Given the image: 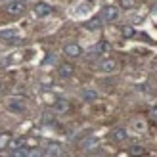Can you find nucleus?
<instances>
[{
    "instance_id": "423d86ee",
    "label": "nucleus",
    "mask_w": 157,
    "mask_h": 157,
    "mask_svg": "<svg viewBox=\"0 0 157 157\" xmlns=\"http://www.w3.org/2000/svg\"><path fill=\"white\" fill-rule=\"evenodd\" d=\"M12 155L15 157H29V155H36V151L29 150L25 146H19V147H12Z\"/></svg>"
},
{
    "instance_id": "412c9836",
    "label": "nucleus",
    "mask_w": 157,
    "mask_h": 157,
    "mask_svg": "<svg viewBox=\"0 0 157 157\" xmlns=\"http://www.w3.org/2000/svg\"><path fill=\"white\" fill-rule=\"evenodd\" d=\"M19 146H23V140H15V142L12 144V147H19Z\"/></svg>"
},
{
    "instance_id": "9d476101",
    "label": "nucleus",
    "mask_w": 157,
    "mask_h": 157,
    "mask_svg": "<svg viewBox=\"0 0 157 157\" xmlns=\"http://www.w3.org/2000/svg\"><path fill=\"white\" fill-rule=\"evenodd\" d=\"M8 107H10L12 111H23V109H25V104H23L21 100H10Z\"/></svg>"
},
{
    "instance_id": "393cba45",
    "label": "nucleus",
    "mask_w": 157,
    "mask_h": 157,
    "mask_svg": "<svg viewBox=\"0 0 157 157\" xmlns=\"http://www.w3.org/2000/svg\"><path fill=\"white\" fill-rule=\"evenodd\" d=\"M23 2H27V0H23Z\"/></svg>"
},
{
    "instance_id": "0eeeda50",
    "label": "nucleus",
    "mask_w": 157,
    "mask_h": 157,
    "mask_svg": "<svg viewBox=\"0 0 157 157\" xmlns=\"http://www.w3.org/2000/svg\"><path fill=\"white\" fill-rule=\"evenodd\" d=\"M75 73V67L71 63H61L59 65V77H63V78H69Z\"/></svg>"
},
{
    "instance_id": "2eb2a0df",
    "label": "nucleus",
    "mask_w": 157,
    "mask_h": 157,
    "mask_svg": "<svg viewBox=\"0 0 157 157\" xmlns=\"http://www.w3.org/2000/svg\"><path fill=\"white\" fill-rule=\"evenodd\" d=\"M96 144H98V140H96V138H92V136H88V138H86L84 142H82V147H84V150H90V147H94Z\"/></svg>"
},
{
    "instance_id": "6e6552de",
    "label": "nucleus",
    "mask_w": 157,
    "mask_h": 157,
    "mask_svg": "<svg viewBox=\"0 0 157 157\" xmlns=\"http://www.w3.org/2000/svg\"><path fill=\"white\" fill-rule=\"evenodd\" d=\"M44 153H46V155H61V153H63V150H61L59 144L50 142V144H46V151H44Z\"/></svg>"
},
{
    "instance_id": "6ab92c4d",
    "label": "nucleus",
    "mask_w": 157,
    "mask_h": 157,
    "mask_svg": "<svg viewBox=\"0 0 157 157\" xmlns=\"http://www.w3.org/2000/svg\"><path fill=\"white\" fill-rule=\"evenodd\" d=\"M121 31H123V36H127V38L134 36V29H132V27H123Z\"/></svg>"
},
{
    "instance_id": "39448f33",
    "label": "nucleus",
    "mask_w": 157,
    "mask_h": 157,
    "mask_svg": "<svg viewBox=\"0 0 157 157\" xmlns=\"http://www.w3.org/2000/svg\"><path fill=\"white\" fill-rule=\"evenodd\" d=\"M115 67H117V63H115V59H111V58H105V59L100 61V69H101L104 73H111V71H115Z\"/></svg>"
},
{
    "instance_id": "ddd939ff",
    "label": "nucleus",
    "mask_w": 157,
    "mask_h": 157,
    "mask_svg": "<svg viewBox=\"0 0 157 157\" xmlns=\"http://www.w3.org/2000/svg\"><path fill=\"white\" fill-rule=\"evenodd\" d=\"M111 50V46H109V42H105V40H101V42H98V52L100 54H104V56H107V52Z\"/></svg>"
},
{
    "instance_id": "9b49d317",
    "label": "nucleus",
    "mask_w": 157,
    "mask_h": 157,
    "mask_svg": "<svg viewBox=\"0 0 157 157\" xmlns=\"http://www.w3.org/2000/svg\"><path fill=\"white\" fill-rule=\"evenodd\" d=\"M82 98H84L86 101H94V100L98 98V92L92 90V88H84V90H82Z\"/></svg>"
},
{
    "instance_id": "f3484780",
    "label": "nucleus",
    "mask_w": 157,
    "mask_h": 157,
    "mask_svg": "<svg viewBox=\"0 0 157 157\" xmlns=\"http://www.w3.org/2000/svg\"><path fill=\"white\" fill-rule=\"evenodd\" d=\"M119 4H121L123 10H130V8L136 6V0H119Z\"/></svg>"
},
{
    "instance_id": "5701e85b",
    "label": "nucleus",
    "mask_w": 157,
    "mask_h": 157,
    "mask_svg": "<svg viewBox=\"0 0 157 157\" xmlns=\"http://www.w3.org/2000/svg\"><path fill=\"white\" fill-rule=\"evenodd\" d=\"M153 12H155V13H157V4H155V6H153Z\"/></svg>"
},
{
    "instance_id": "dca6fc26",
    "label": "nucleus",
    "mask_w": 157,
    "mask_h": 157,
    "mask_svg": "<svg viewBox=\"0 0 157 157\" xmlns=\"http://www.w3.org/2000/svg\"><path fill=\"white\" fill-rule=\"evenodd\" d=\"M54 107H56V111H59V113H65L67 109H69V104L61 100V101H56V105H54Z\"/></svg>"
},
{
    "instance_id": "a211bd4d",
    "label": "nucleus",
    "mask_w": 157,
    "mask_h": 157,
    "mask_svg": "<svg viewBox=\"0 0 157 157\" xmlns=\"http://www.w3.org/2000/svg\"><path fill=\"white\" fill-rule=\"evenodd\" d=\"M144 153H146V150L140 147V146H132L130 147V155H144Z\"/></svg>"
},
{
    "instance_id": "4be33fe9",
    "label": "nucleus",
    "mask_w": 157,
    "mask_h": 157,
    "mask_svg": "<svg viewBox=\"0 0 157 157\" xmlns=\"http://www.w3.org/2000/svg\"><path fill=\"white\" fill-rule=\"evenodd\" d=\"M151 117H153V119H157V105L151 109Z\"/></svg>"
},
{
    "instance_id": "b1692460",
    "label": "nucleus",
    "mask_w": 157,
    "mask_h": 157,
    "mask_svg": "<svg viewBox=\"0 0 157 157\" xmlns=\"http://www.w3.org/2000/svg\"><path fill=\"white\" fill-rule=\"evenodd\" d=\"M4 2H10V0H4Z\"/></svg>"
},
{
    "instance_id": "7ed1b4c3",
    "label": "nucleus",
    "mask_w": 157,
    "mask_h": 157,
    "mask_svg": "<svg viewBox=\"0 0 157 157\" xmlns=\"http://www.w3.org/2000/svg\"><path fill=\"white\" fill-rule=\"evenodd\" d=\"M63 52L67 54L69 58H78V56L82 54V48H81L77 42H67V44L63 46Z\"/></svg>"
},
{
    "instance_id": "20e7f679",
    "label": "nucleus",
    "mask_w": 157,
    "mask_h": 157,
    "mask_svg": "<svg viewBox=\"0 0 157 157\" xmlns=\"http://www.w3.org/2000/svg\"><path fill=\"white\" fill-rule=\"evenodd\" d=\"M50 13H52V6L50 4L38 2L35 6V15H36V17H46V15H50Z\"/></svg>"
},
{
    "instance_id": "4468645a",
    "label": "nucleus",
    "mask_w": 157,
    "mask_h": 157,
    "mask_svg": "<svg viewBox=\"0 0 157 157\" xmlns=\"http://www.w3.org/2000/svg\"><path fill=\"white\" fill-rule=\"evenodd\" d=\"M0 38H6V40H10V38H15V29H6V31H0Z\"/></svg>"
},
{
    "instance_id": "f03ea898",
    "label": "nucleus",
    "mask_w": 157,
    "mask_h": 157,
    "mask_svg": "<svg viewBox=\"0 0 157 157\" xmlns=\"http://www.w3.org/2000/svg\"><path fill=\"white\" fill-rule=\"evenodd\" d=\"M117 17H119V10L115 6H105L101 10V19L104 21H115Z\"/></svg>"
},
{
    "instance_id": "aec40b11",
    "label": "nucleus",
    "mask_w": 157,
    "mask_h": 157,
    "mask_svg": "<svg viewBox=\"0 0 157 157\" xmlns=\"http://www.w3.org/2000/svg\"><path fill=\"white\" fill-rule=\"evenodd\" d=\"M52 61H54V54H48L46 59H44V63H52Z\"/></svg>"
},
{
    "instance_id": "f257e3e1",
    "label": "nucleus",
    "mask_w": 157,
    "mask_h": 157,
    "mask_svg": "<svg viewBox=\"0 0 157 157\" xmlns=\"http://www.w3.org/2000/svg\"><path fill=\"white\" fill-rule=\"evenodd\" d=\"M6 12L10 15H21L25 12V2H23V0H12V2L6 6Z\"/></svg>"
},
{
    "instance_id": "1a4fd4ad",
    "label": "nucleus",
    "mask_w": 157,
    "mask_h": 157,
    "mask_svg": "<svg viewBox=\"0 0 157 157\" xmlns=\"http://www.w3.org/2000/svg\"><path fill=\"white\" fill-rule=\"evenodd\" d=\"M101 25H104V19H101V17H92L88 23H86V29H90V31H96V29H100Z\"/></svg>"
},
{
    "instance_id": "f8f14e48",
    "label": "nucleus",
    "mask_w": 157,
    "mask_h": 157,
    "mask_svg": "<svg viewBox=\"0 0 157 157\" xmlns=\"http://www.w3.org/2000/svg\"><path fill=\"white\" fill-rule=\"evenodd\" d=\"M113 140H117V142L127 140V130H124V128H115L113 130Z\"/></svg>"
}]
</instances>
